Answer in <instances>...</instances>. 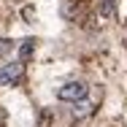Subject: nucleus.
Returning <instances> with one entry per match:
<instances>
[{
    "label": "nucleus",
    "instance_id": "obj_7",
    "mask_svg": "<svg viewBox=\"0 0 127 127\" xmlns=\"http://www.w3.org/2000/svg\"><path fill=\"white\" fill-rule=\"evenodd\" d=\"M22 16H25V19H32V16H35V8H32V5L22 8Z\"/></svg>",
    "mask_w": 127,
    "mask_h": 127
},
{
    "label": "nucleus",
    "instance_id": "obj_3",
    "mask_svg": "<svg viewBox=\"0 0 127 127\" xmlns=\"http://www.w3.org/2000/svg\"><path fill=\"white\" fill-rule=\"evenodd\" d=\"M95 111V105H92V100H87V97H81V100L73 103V116L76 119H84V116H89Z\"/></svg>",
    "mask_w": 127,
    "mask_h": 127
},
{
    "label": "nucleus",
    "instance_id": "obj_5",
    "mask_svg": "<svg viewBox=\"0 0 127 127\" xmlns=\"http://www.w3.org/2000/svg\"><path fill=\"white\" fill-rule=\"evenodd\" d=\"M116 11V0H100V16L103 19H111Z\"/></svg>",
    "mask_w": 127,
    "mask_h": 127
},
{
    "label": "nucleus",
    "instance_id": "obj_1",
    "mask_svg": "<svg viewBox=\"0 0 127 127\" xmlns=\"http://www.w3.org/2000/svg\"><path fill=\"white\" fill-rule=\"evenodd\" d=\"M87 92H89V87L84 84V81H68V84H62L60 89H57V97L62 103H76L81 97H87Z\"/></svg>",
    "mask_w": 127,
    "mask_h": 127
},
{
    "label": "nucleus",
    "instance_id": "obj_4",
    "mask_svg": "<svg viewBox=\"0 0 127 127\" xmlns=\"http://www.w3.org/2000/svg\"><path fill=\"white\" fill-rule=\"evenodd\" d=\"M32 51H35V41H32V38H27L25 43L19 46V60H22V62H27V60L32 57Z\"/></svg>",
    "mask_w": 127,
    "mask_h": 127
},
{
    "label": "nucleus",
    "instance_id": "obj_6",
    "mask_svg": "<svg viewBox=\"0 0 127 127\" xmlns=\"http://www.w3.org/2000/svg\"><path fill=\"white\" fill-rule=\"evenodd\" d=\"M11 49H14V41L11 38H0V57H5Z\"/></svg>",
    "mask_w": 127,
    "mask_h": 127
},
{
    "label": "nucleus",
    "instance_id": "obj_2",
    "mask_svg": "<svg viewBox=\"0 0 127 127\" xmlns=\"http://www.w3.org/2000/svg\"><path fill=\"white\" fill-rule=\"evenodd\" d=\"M22 76V62H11L0 68V87H11L14 81H19Z\"/></svg>",
    "mask_w": 127,
    "mask_h": 127
}]
</instances>
